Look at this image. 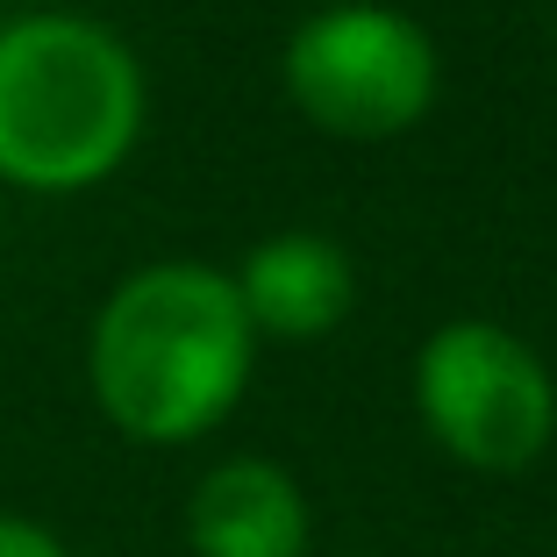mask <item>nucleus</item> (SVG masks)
<instances>
[{"label":"nucleus","mask_w":557,"mask_h":557,"mask_svg":"<svg viewBox=\"0 0 557 557\" xmlns=\"http://www.w3.org/2000/svg\"><path fill=\"white\" fill-rule=\"evenodd\" d=\"M414 408L472 472H529L557 436V386L500 322H443L414 350Z\"/></svg>","instance_id":"nucleus-4"},{"label":"nucleus","mask_w":557,"mask_h":557,"mask_svg":"<svg viewBox=\"0 0 557 557\" xmlns=\"http://www.w3.org/2000/svg\"><path fill=\"white\" fill-rule=\"evenodd\" d=\"M258 329L230 272L194 258L144 264L100 300L86 379L100 414L136 443H194L230 422L250 386Z\"/></svg>","instance_id":"nucleus-1"},{"label":"nucleus","mask_w":557,"mask_h":557,"mask_svg":"<svg viewBox=\"0 0 557 557\" xmlns=\"http://www.w3.org/2000/svg\"><path fill=\"white\" fill-rule=\"evenodd\" d=\"M0 557H72L58 543V529H44L36 515H8L0 508Z\"/></svg>","instance_id":"nucleus-7"},{"label":"nucleus","mask_w":557,"mask_h":557,"mask_svg":"<svg viewBox=\"0 0 557 557\" xmlns=\"http://www.w3.org/2000/svg\"><path fill=\"white\" fill-rule=\"evenodd\" d=\"M236 300H244L250 329L272 344H314L329 329H344L350 300H358V272L329 236L314 230H286L264 236L244 264L230 272Z\"/></svg>","instance_id":"nucleus-5"},{"label":"nucleus","mask_w":557,"mask_h":557,"mask_svg":"<svg viewBox=\"0 0 557 557\" xmlns=\"http://www.w3.org/2000/svg\"><path fill=\"white\" fill-rule=\"evenodd\" d=\"M308 493L272 458H222L186 500L194 557H308Z\"/></svg>","instance_id":"nucleus-6"},{"label":"nucleus","mask_w":557,"mask_h":557,"mask_svg":"<svg viewBox=\"0 0 557 557\" xmlns=\"http://www.w3.org/2000/svg\"><path fill=\"white\" fill-rule=\"evenodd\" d=\"M286 94L294 108L329 136L350 144H379L400 136L436 108V44L414 15L379 8V0H344L322 8L286 36Z\"/></svg>","instance_id":"nucleus-3"},{"label":"nucleus","mask_w":557,"mask_h":557,"mask_svg":"<svg viewBox=\"0 0 557 557\" xmlns=\"http://www.w3.org/2000/svg\"><path fill=\"white\" fill-rule=\"evenodd\" d=\"M144 136V65L94 15H15L0 29V186L86 194Z\"/></svg>","instance_id":"nucleus-2"}]
</instances>
